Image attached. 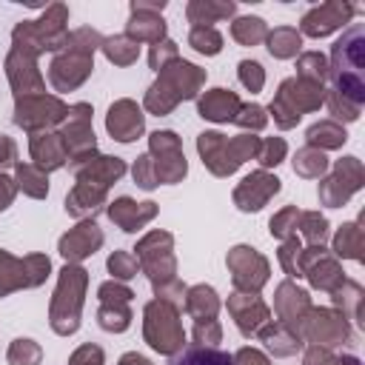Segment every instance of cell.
Wrapping results in <instances>:
<instances>
[{"instance_id": "6da1fadb", "label": "cell", "mask_w": 365, "mask_h": 365, "mask_svg": "<svg viewBox=\"0 0 365 365\" xmlns=\"http://www.w3.org/2000/svg\"><path fill=\"white\" fill-rule=\"evenodd\" d=\"M328 80L331 91L348 97L356 106H365V29L359 23L348 26L331 46Z\"/></svg>"}, {"instance_id": "7a4b0ae2", "label": "cell", "mask_w": 365, "mask_h": 365, "mask_svg": "<svg viewBox=\"0 0 365 365\" xmlns=\"http://www.w3.org/2000/svg\"><path fill=\"white\" fill-rule=\"evenodd\" d=\"M103 34L91 26H80L68 31L66 46L48 63V83L54 91H74L80 88L94 71V51L103 46Z\"/></svg>"}, {"instance_id": "3957f363", "label": "cell", "mask_w": 365, "mask_h": 365, "mask_svg": "<svg viewBox=\"0 0 365 365\" xmlns=\"http://www.w3.org/2000/svg\"><path fill=\"white\" fill-rule=\"evenodd\" d=\"M205 86V68L191 60H171L165 68L157 71V80L148 86L143 97V108L154 117L171 114L182 100H197Z\"/></svg>"}, {"instance_id": "277c9868", "label": "cell", "mask_w": 365, "mask_h": 365, "mask_svg": "<svg viewBox=\"0 0 365 365\" xmlns=\"http://www.w3.org/2000/svg\"><path fill=\"white\" fill-rule=\"evenodd\" d=\"M88 291V271L83 265L66 262L57 274V288L48 302V325L57 336H71L80 328L83 305Z\"/></svg>"}, {"instance_id": "5b68a950", "label": "cell", "mask_w": 365, "mask_h": 365, "mask_svg": "<svg viewBox=\"0 0 365 365\" xmlns=\"http://www.w3.org/2000/svg\"><path fill=\"white\" fill-rule=\"evenodd\" d=\"M68 31V9L63 3H51L37 20H20L11 29V48H20L31 57H40L46 51L57 54L66 46Z\"/></svg>"}, {"instance_id": "8992f818", "label": "cell", "mask_w": 365, "mask_h": 365, "mask_svg": "<svg viewBox=\"0 0 365 365\" xmlns=\"http://www.w3.org/2000/svg\"><path fill=\"white\" fill-rule=\"evenodd\" d=\"M259 140L262 137L248 134V131L237 137H225L222 131H202L197 134V154L214 177H231L242 163L257 157Z\"/></svg>"}, {"instance_id": "52a82bcc", "label": "cell", "mask_w": 365, "mask_h": 365, "mask_svg": "<svg viewBox=\"0 0 365 365\" xmlns=\"http://www.w3.org/2000/svg\"><path fill=\"white\" fill-rule=\"evenodd\" d=\"M137 262H140V274L148 277L154 297L160 291H165L171 282H177V254H174V234L154 228L148 234H143L137 240Z\"/></svg>"}, {"instance_id": "ba28073f", "label": "cell", "mask_w": 365, "mask_h": 365, "mask_svg": "<svg viewBox=\"0 0 365 365\" xmlns=\"http://www.w3.org/2000/svg\"><path fill=\"white\" fill-rule=\"evenodd\" d=\"M143 339L160 356H177L185 348V328L180 319V308L163 299H148L143 308Z\"/></svg>"}, {"instance_id": "9c48e42d", "label": "cell", "mask_w": 365, "mask_h": 365, "mask_svg": "<svg viewBox=\"0 0 365 365\" xmlns=\"http://www.w3.org/2000/svg\"><path fill=\"white\" fill-rule=\"evenodd\" d=\"M48 274H51V259L46 254L34 251L26 257H14L11 251L0 248V299L14 291L40 288Z\"/></svg>"}, {"instance_id": "30bf717a", "label": "cell", "mask_w": 365, "mask_h": 365, "mask_svg": "<svg viewBox=\"0 0 365 365\" xmlns=\"http://www.w3.org/2000/svg\"><path fill=\"white\" fill-rule=\"evenodd\" d=\"M68 114V103H63L57 94H29L14 100V125L23 128L26 134H37V131H54L63 125Z\"/></svg>"}, {"instance_id": "8fae6325", "label": "cell", "mask_w": 365, "mask_h": 365, "mask_svg": "<svg viewBox=\"0 0 365 365\" xmlns=\"http://www.w3.org/2000/svg\"><path fill=\"white\" fill-rule=\"evenodd\" d=\"M362 185H365L362 160L354 157V154H348V157L336 160L334 168L325 177H319V188H317L319 205H325V208H342Z\"/></svg>"}, {"instance_id": "7c38bea8", "label": "cell", "mask_w": 365, "mask_h": 365, "mask_svg": "<svg viewBox=\"0 0 365 365\" xmlns=\"http://www.w3.org/2000/svg\"><path fill=\"white\" fill-rule=\"evenodd\" d=\"M225 265L231 274V285L240 294H259L271 279V262L254 245H234L225 254Z\"/></svg>"}, {"instance_id": "4fadbf2b", "label": "cell", "mask_w": 365, "mask_h": 365, "mask_svg": "<svg viewBox=\"0 0 365 365\" xmlns=\"http://www.w3.org/2000/svg\"><path fill=\"white\" fill-rule=\"evenodd\" d=\"M354 328H351V319H345L336 308H317L311 305L308 317L302 319L299 325V336L302 342H311V345H319V348H339L351 339Z\"/></svg>"}, {"instance_id": "5bb4252c", "label": "cell", "mask_w": 365, "mask_h": 365, "mask_svg": "<svg viewBox=\"0 0 365 365\" xmlns=\"http://www.w3.org/2000/svg\"><path fill=\"white\" fill-rule=\"evenodd\" d=\"M148 157L154 160L160 185H174L182 182L188 174V160L182 154V143L177 131L171 128H157L148 134Z\"/></svg>"}, {"instance_id": "9a60e30c", "label": "cell", "mask_w": 365, "mask_h": 365, "mask_svg": "<svg viewBox=\"0 0 365 365\" xmlns=\"http://www.w3.org/2000/svg\"><path fill=\"white\" fill-rule=\"evenodd\" d=\"M91 117H94L91 103L68 106V114H66L63 125L57 128V134L66 145L68 163H77V160H86V157L97 154V137H94V128H91Z\"/></svg>"}, {"instance_id": "2e32d148", "label": "cell", "mask_w": 365, "mask_h": 365, "mask_svg": "<svg viewBox=\"0 0 365 365\" xmlns=\"http://www.w3.org/2000/svg\"><path fill=\"white\" fill-rule=\"evenodd\" d=\"M97 299H100L97 325H100L106 334H123V331L131 328V319H134V314H131L134 291H131L125 282H117V279L100 282Z\"/></svg>"}, {"instance_id": "e0dca14e", "label": "cell", "mask_w": 365, "mask_h": 365, "mask_svg": "<svg viewBox=\"0 0 365 365\" xmlns=\"http://www.w3.org/2000/svg\"><path fill=\"white\" fill-rule=\"evenodd\" d=\"M165 0H131V14L125 23V37H131L137 46L140 43H160L165 40V20H163Z\"/></svg>"}, {"instance_id": "ac0fdd59", "label": "cell", "mask_w": 365, "mask_h": 365, "mask_svg": "<svg viewBox=\"0 0 365 365\" xmlns=\"http://www.w3.org/2000/svg\"><path fill=\"white\" fill-rule=\"evenodd\" d=\"M354 14H356V9H354L351 3H345V0H328V3H319V6L308 9V11L302 14L297 31H299L302 37L319 40V37H328V34H334L336 29L348 26V23L354 20Z\"/></svg>"}, {"instance_id": "d6986e66", "label": "cell", "mask_w": 365, "mask_h": 365, "mask_svg": "<svg viewBox=\"0 0 365 365\" xmlns=\"http://www.w3.org/2000/svg\"><path fill=\"white\" fill-rule=\"evenodd\" d=\"M279 188H282V180H279L277 174L257 168V171L245 174V177H242L237 185H234L231 200H234V205H237L240 211L254 214V211L265 208V205H268V202H271V200L279 194Z\"/></svg>"}, {"instance_id": "ffe728a7", "label": "cell", "mask_w": 365, "mask_h": 365, "mask_svg": "<svg viewBox=\"0 0 365 365\" xmlns=\"http://www.w3.org/2000/svg\"><path fill=\"white\" fill-rule=\"evenodd\" d=\"M3 68H6L9 86L14 91V100L46 91V77H43V71L37 66V57H31V54H26L20 48H9Z\"/></svg>"}, {"instance_id": "44dd1931", "label": "cell", "mask_w": 365, "mask_h": 365, "mask_svg": "<svg viewBox=\"0 0 365 365\" xmlns=\"http://www.w3.org/2000/svg\"><path fill=\"white\" fill-rule=\"evenodd\" d=\"M106 237H103V228L94 222V220H80L74 228H68L60 240H57V251L66 262L71 265H80L83 259H88L91 254H97L103 248Z\"/></svg>"}, {"instance_id": "7402d4cb", "label": "cell", "mask_w": 365, "mask_h": 365, "mask_svg": "<svg viewBox=\"0 0 365 365\" xmlns=\"http://www.w3.org/2000/svg\"><path fill=\"white\" fill-rule=\"evenodd\" d=\"M225 308H228V314H231L237 331H240L245 339L257 336V334L262 331V325L271 322V308L259 299V294H240V291H234V294L228 297Z\"/></svg>"}, {"instance_id": "603a6c76", "label": "cell", "mask_w": 365, "mask_h": 365, "mask_svg": "<svg viewBox=\"0 0 365 365\" xmlns=\"http://www.w3.org/2000/svg\"><path fill=\"white\" fill-rule=\"evenodd\" d=\"M311 294L305 288H299L294 279H285L274 288V314H277V322L288 325L291 331L299 334V325L302 319L308 317L311 311Z\"/></svg>"}, {"instance_id": "cb8c5ba5", "label": "cell", "mask_w": 365, "mask_h": 365, "mask_svg": "<svg viewBox=\"0 0 365 365\" xmlns=\"http://www.w3.org/2000/svg\"><path fill=\"white\" fill-rule=\"evenodd\" d=\"M106 131L117 143H134L145 131V114H143V108L134 100H128V97L114 100L108 106V114H106Z\"/></svg>"}, {"instance_id": "d4e9b609", "label": "cell", "mask_w": 365, "mask_h": 365, "mask_svg": "<svg viewBox=\"0 0 365 365\" xmlns=\"http://www.w3.org/2000/svg\"><path fill=\"white\" fill-rule=\"evenodd\" d=\"M106 214L108 220L125 231V234H137L140 228H145L157 214H160V205L154 200H145V202H137L131 197H114L108 205H106Z\"/></svg>"}, {"instance_id": "484cf974", "label": "cell", "mask_w": 365, "mask_h": 365, "mask_svg": "<svg viewBox=\"0 0 365 365\" xmlns=\"http://www.w3.org/2000/svg\"><path fill=\"white\" fill-rule=\"evenodd\" d=\"M274 100H279L282 106H288L294 114H311V111H319L322 103H325V86H317V83H308V80H299V77H288L279 83Z\"/></svg>"}, {"instance_id": "4316f807", "label": "cell", "mask_w": 365, "mask_h": 365, "mask_svg": "<svg viewBox=\"0 0 365 365\" xmlns=\"http://www.w3.org/2000/svg\"><path fill=\"white\" fill-rule=\"evenodd\" d=\"M71 174L77 180H86V182H97L103 188H111L117 180H123V174L128 171L125 160L123 157H111V154H91L86 160H77V163H68Z\"/></svg>"}, {"instance_id": "83f0119b", "label": "cell", "mask_w": 365, "mask_h": 365, "mask_svg": "<svg viewBox=\"0 0 365 365\" xmlns=\"http://www.w3.org/2000/svg\"><path fill=\"white\" fill-rule=\"evenodd\" d=\"M106 205H108V188L97 182L77 180L66 194V214H71L74 220H94V214Z\"/></svg>"}, {"instance_id": "f1b7e54d", "label": "cell", "mask_w": 365, "mask_h": 365, "mask_svg": "<svg viewBox=\"0 0 365 365\" xmlns=\"http://www.w3.org/2000/svg\"><path fill=\"white\" fill-rule=\"evenodd\" d=\"M242 100L237 91L231 88H208L197 97V114L208 123H234L237 111H240Z\"/></svg>"}, {"instance_id": "f546056e", "label": "cell", "mask_w": 365, "mask_h": 365, "mask_svg": "<svg viewBox=\"0 0 365 365\" xmlns=\"http://www.w3.org/2000/svg\"><path fill=\"white\" fill-rule=\"evenodd\" d=\"M29 154H31V163L37 168H43L46 174L68 165V154H66V145H63V140H60L57 131L29 134Z\"/></svg>"}, {"instance_id": "4dcf8cb0", "label": "cell", "mask_w": 365, "mask_h": 365, "mask_svg": "<svg viewBox=\"0 0 365 365\" xmlns=\"http://www.w3.org/2000/svg\"><path fill=\"white\" fill-rule=\"evenodd\" d=\"M305 279H308V285H311V288L331 294V291H336L348 277H345V271H342L339 259L325 248L319 257H314V259L305 265Z\"/></svg>"}, {"instance_id": "1f68e13d", "label": "cell", "mask_w": 365, "mask_h": 365, "mask_svg": "<svg viewBox=\"0 0 365 365\" xmlns=\"http://www.w3.org/2000/svg\"><path fill=\"white\" fill-rule=\"evenodd\" d=\"M220 294L205 285V282H197V285H188L185 288V299H182V308L185 314L194 319V322H208V319H217L220 314Z\"/></svg>"}, {"instance_id": "d6a6232c", "label": "cell", "mask_w": 365, "mask_h": 365, "mask_svg": "<svg viewBox=\"0 0 365 365\" xmlns=\"http://www.w3.org/2000/svg\"><path fill=\"white\" fill-rule=\"evenodd\" d=\"M257 336L262 339L265 351L274 354V356H294V354L305 345L297 331H291L288 325H282V322H277V319H271L268 325H262V331H259Z\"/></svg>"}, {"instance_id": "836d02e7", "label": "cell", "mask_w": 365, "mask_h": 365, "mask_svg": "<svg viewBox=\"0 0 365 365\" xmlns=\"http://www.w3.org/2000/svg\"><path fill=\"white\" fill-rule=\"evenodd\" d=\"M237 14V3L231 0H188L185 17L191 26H214Z\"/></svg>"}, {"instance_id": "e575fe53", "label": "cell", "mask_w": 365, "mask_h": 365, "mask_svg": "<svg viewBox=\"0 0 365 365\" xmlns=\"http://www.w3.org/2000/svg\"><path fill=\"white\" fill-rule=\"evenodd\" d=\"M362 248H365L362 222H359V220H354V222H342V225H339V231L334 234L331 254H334V257H339V259L362 262Z\"/></svg>"}, {"instance_id": "d590c367", "label": "cell", "mask_w": 365, "mask_h": 365, "mask_svg": "<svg viewBox=\"0 0 365 365\" xmlns=\"http://www.w3.org/2000/svg\"><path fill=\"white\" fill-rule=\"evenodd\" d=\"M345 143H348V131L342 123H334V120H317L305 131V145L319 148V151H336Z\"/></svg>"}, {"instance_id": "8d00e7d4", "label": "cell", "mask_w": 365, "mask_h": 365, "mask_svg": "<svg viewBox=\"0 0 365 365\" xmlns=\"http://www.w3.org/2000/svg\"><path fill=\"white\" fill-rule=\"evenodd\" d=\"M14 185L31 200H46L48 197V174L37 168L34 163H20L14 165Z\"/></svg>"}, {"instance_id": "74e56055", "label": "cell", "mask_w": 365, "mask_h": 365, "mask_svg": "<svg viewBox=\"0 0 365 365\" xmlns=\"http://www.w3.org/2000/svg\"><path fill=\"white\" fill-rule=\"evenodd\" d=\"M331 308H336L345 319H354V322H362V302H365V291L359 282L354 279H345L336 291H331Z\"/></svg>"}, {"instance_id": "f35d334b", "label": "cell", "mask_w": 365, "mask_h": 365, "mask_svg": "<svg viewBox=\"0 0 365 365\" xmlns=\"http://www.w3.org/2000/svg\"><path fill=\"white\" fill-rule=\"evenodd\" d=\"M265 48L277 60H291V57H297L302 51V34L294 26H277L274 31H268Z\"/></svg>"}, {"instance_id": "ab89813d", "label": "cell", "mask_w": 365, "mask_h": 365, "mask_svg": "<svg viewBox=\"0 0 365 365\" xmlns=\"http://www.w3.org/2000/svg\"><path fill=\"white\" fill-rule=\"evenodd\" d=\"M291 165H294V174H297V177L319 180V177H325V174H328L331 160L325 157V151L311 148V145H302V148H297V154H294Z\"/></svg>"}, {"instance_id": "60d3db41", "label": "cell", "mask_w": 365, "mask_h": 365, "mask_svg": "<svg viewBox=\"0 0 365 365\" xmlns=\"http://www.w3.org/2000/svg\"><path fill=\"white\" fill-rule=\"evenodd\" d=\"M231 37L240 46H259L268 37V23L257 14H245V17H234L231 20Z\"/></svg>"}, {"instance_id": "b9f144b4", "label": "cell", "mask_w": 365, "mask_h": 365, "mask_svg": "<svg viewBox=\"0 0 365 365\" xmlns=\"http://www.w3.org/2000/svg\"><path fill=\"white\" fill-rule=\"evenodd\" d=\"M100 51L106 54L108 63L123 66V68H125V66H134L137 57H140V46H137L131 37H125V34H111V37H106L103 46H100Z\"/></svg>"}, {"instance_id": "7bdbcfd3", "label": "cell", "mask_w": 365, "mask_h": 365, "mask_svg": "<svg viewBox=\"0 0 365 365\" xmlns=\"http://www.w3.org/2000/svg\"><path fill=\"white\" fill-rule=\"evenodd\" d=\"M171 365H234L231 354L220 351V348H208V345H191L182 348L177 356H171Z\"/></svg>"}, {"instance_id": "ee69618b", "label": "cell", "mask_w": 365, "mask_h": 365, "mask_svg": "<svg viewBox=\"0 0 365 365\" xmlns=\"http://www.w3.org/2000/svg\"><path fill=\"white\" fill-rule=\"evenodd\" d=\"M297 77L325 86L328 83V57L322 51H299L297 54Z\"/></svg>"}, {"instance_id": "f6af8a7d", "label": "cell", "mask_w": 365, "mask_h": 365, "mask_svg": "<svg viewBox=\"0 0 365 365\" xmlns=\"http://www.w3.org/2000/svg\"><path fill=\"white\" fill-rule=\"evenodd\" d=\"M297 234L305 240V245H325L328 242V234H331V225H328L325 214H319V211H302L299 214Z\"/></svg>"}, {"instance_id": "bcb514c9", "label": "cell", "mask_w": 365, "mask_h": 365, "mask_svg": "<svg viewBox=\"0 0 365 365\" xmlns=\"http://www.w3.org/2000/svg\"><path fill=\"white\" fill-rule=\"evenodd\" d=\"M188 46H191L197 54L214 57V54L222 51V34H220L214 26H191V31H188Z\"/></svg>"}, {"instance_id": "7dc6e473", "label": "cell", "mask_w": 365, "mask_h": 365, "mask_svg": "<svg viewBox=\"0 0 365 365\" xmlns=\"http://www.w3.org/2000/svg\"><path fill=\"white\" fill-rule=\"evenodd\" d=\"M277 259L282 265V271L288 274V279H302V240L299 237H291V240H282L279 242V251H277Z\"/></svg>"}, {"instance_id": "c3c4849f", "label": "cell", "mask_w": 365, "mask_h": 365, "mask_svg": "<svg viewBox=\"0 0 365 365\" xmlns=\"http://www.w3.org/2000/svg\"><path fill=\"white\" fill-rule=\"evenodd\" d=\"M299 208L297 205H285V208H279L274 217H271V222H268V231H271V237H277L279 242L282 240H291V237H297V225H299Z\"/></svg>"}, {"instance_id": "681fc988", "label": "cell", "mask_w": 365, "mask_h": 365, "mask_svg": "<svg viewBox=\"0 0 365 365\" xmlns=\"http://www.w3.org/2000/svg\"><path fill=\"white\" fill-rule=\"evenodd\" d=\"M6 359H9V365H40L43 348H40L34 339H29V336H17V339L9 345Z\"/></svg>"}, {"instance_id": "f907efd6", "label": "cell", "mask_w": 365, "mask_h": 365, "mask_svg": "<svg viewBox=\"0 0 365 365\" xmlns=\"http://www.w3.org/2000/svg\"><path fill=\"white\" fill-rule=\"evenodd\" d=\"M106 268H108L111 279H117V282H128V279H134L140 274V262H137V257L131 251H114V254H108Z\"/></svg>"}, {"instance_id": "816d5d0a", "label": "cell", "mask_w": 365, "mask_h": 365, "mask_svg": "<svg viewBox=\"0 0 365 365\" xmlns=\"http://www.w3.org/2000/svg\"><path fill=\"white\" fill-rule=\"evenodd\" d=\"M334 117V123H354V120H359V114H362V106H356V103H351L348 97H342V94H336V91H331V88H325V103H322Z\"/></svg>"}, {"instance_id": "f5cc1de1", "label": "cell", "mask_w": 365, "mask_h": 365, "mask_svg": "<svg viewBox=\"0 0 365 365\" xmlns=\"http://www.w3.org/2000/svg\"><path fill=\"white\" fill-rule=\"evenodd\" d=\"M234 125H240V128L248 131V134L262 131V128L268 125V111H265V106H259V103H242L240 111H237V117H234Z\"/></svg>"}, {"instance_id": "db71d44e", "label": "cell", "mask_w": 365, "mask_h": 365, "mask_svg": "<svg viewBox=\"0 0 365 365\" xmlns=\"http://www.w3.org/2000/svg\"><path fill=\"white\" fill-rule=\"evenodd\" d=\"M285 154H288V143L282 137H265V140H259V151L254 160L259 163L262 171H268V168H277L285 160Z\"/></svg>"}, {"instance_id": "11a10c76", "label": "cell", "mask_w": 365, "mask_h": 365, "mask_svg": "<svg viewBox=\"0 0 365 365\" xmlns=\"http://www.w3.org/2000/svg\"><path fill=\"white\" fill-rule=\"evenodd\" d=\"M302 365H362L354 354H334L328 348H319V345H308L305 348V356H302Z\"/></svg>"}, {"instance_id": "9f6ffc18", "label": "cell", "mask_w": 365, "mask_h": 365, "mask_svg": "<svg viewBox=\"0 0 365 365\" xmlns=\"http://www.w3.org/2000/svg\"><path fill=\"white\" fill-rule=\"evenodd\" d=\"M131 177H134V182H137V188H143V191H154V188L160 185L154 160H151L148 154H140V157L134 160V165H131Z\"/></svg>"}, {"instance_id": "6f0895ef", "label": "cell", "mask_w": 365, "mask_h": 365, "mask_svg": "<svg viewBox=\"0 0 365 365\" xmlns=\"http://www.w3.org/2000/svg\"><path fill=\"white\" fill-rule=\"evenodd\" d=\"M237 77H240V83H242L251 94L262 91V86H265V68H262L257 60H240V63H237Z\"/></svg>"}, {"instance_id": "680465c9", "label": "cell", "mask_w": 365, "mask_h": 365, "mask_svg": "<svg viewBox=\"0 0 365 365\" xmlns=\"http://www.w3.org/2000/svg\"><path fill=\"white\" fill-rule=\"evenodd\" d=\"M180 57V46L171 40V37H165V40H160V43H154L151 48H148V66L154 68V71H160V68H165L171 60H177Z\"/></svg>"}, {"instance_id": "91938a15", "label": "cell", "mask_w": 365, "mask_h": 365, "mask_svg": "<svg viewBox=\"0 0 365 365\" xmlns=\"http://www.w3.org/2000/svg\"><path fill=\"white\" fill-rule=\"evenodd\" d=\"M191 336H194V345H208V348H217V342H222V325H220V319L194 322Z\"/></svg>"}, {"instance_id": "94428289", "label": "cell", "mask_w": 365, "mask_h": 365, "mask_svg": "<svg viewBox=\"0 0 365 365\" xmlns=\"http://www.w3.org/2000/svg\"><path fill=\"white\" fill-rule=\"evenodd\" d=\"M68 365H106V354H103L100 345L83 342V345L74 348V354L68 356Z\"/></svg>"}, {"instance_id": "6125c7cd", "label": "cell", "mask_w": 365, "mask_h": 365, "mask_svg": "<svg viewBox=\"0 0 365 365\" xmlns=\"http://www.w3.org/2000/svg\"><path fill=\"white\" fill-rule=\"evenodd\" d=\"M231 362H234V365H271V359H268L262 351L251 348V345H245V348H240L237 354H231Z\"/></svg>"}, {"instance_id": "be15d7a7", "label": "cell", "mask_w": 365, "mask_h": 365, "mask_svg": "<svg viewBox=\"0 0 365 365\" xmlns=\"http://www.w3.org/2000/svg\"><path fill=\"white\" fill-rule=\"evenodd\" d=\"M17 165V143L9 134H0V171Z\"/></svg>"}, {"instance_id": "e7e4bbea", "label": "cell", "mask_w": 365, "mask_h": 365, "mask_svg": "<svg viewBox=\"0 0 365 365\" xmlns=\"http://www.w3.org/2000/svg\"><path fill=\"white\" fill-rule=\"evenodd\" d=\"M17 197V185H14V177H9L6 171H0V211H6Z\"/></svg>"}, {"instance_id": "03108f58", "label": "cell", "mask_w": 365, "mask_h": 365, "mask_svg": "<svg viewBox=\"0 0 365 365\" xmlns=\"http://www.w3.org/2000/svg\"><path fill=\"white\" fill-rule=\"evenodd\" d=\"M117 365H154L148 356H143V354H137V351H128V354H123L120 359H117Z\"/></svg>"}]
</instances>
